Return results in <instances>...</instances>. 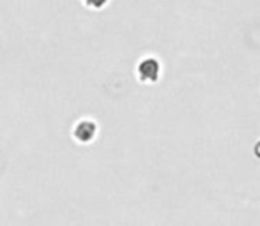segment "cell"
Here are the masks:
<instances>
[{"label":"cell","mask_w":260,"mask_h":226,"mask_svg":"<svg viewBox=\"0 0 260 226\" xmlns=\"http://www.w3.org/2000/svg\"><path fill=\"white\" fill-rule=\"evenodd\" d=\"M98 126L92 122V120H80L78 124L73 129V138H75L78 143H89L92 141V138L96 136Z\"/></svg>","instance_id":"obj_1"},{"label":"cell","mask_w":260,"mask_h":226,"mask_svg":"<svg viewBox=\"0 0 260 226\" xmlns=\"http://www.w3.org/2000/svg\"><path fill=\"white\" fill-rule=\"evenodd\" d=\"M138 71H140L142 80H149V82H152V80L157 78V71H159V67H157V62L156 60L149 58V60L142 62L140 67H138Z\"/></svg>","instance_id":"obj_2"},{"label":"cell","mask_w":260,"mask_h":226,"mask_svg":"<svg viewBox=\"0 0 260 226\" xmlns=\"http://www.w3.org/2000/svg\"><path fill=\"white\" fill-rule=\"evenodd\" d=\"M106 2H108V0H83V4H85L87 7H90V9H100Z\"/></svg>","instance_id":"obj_3"}]
</instances>
